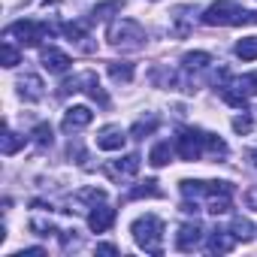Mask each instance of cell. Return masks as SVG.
I'll return each instance as SVG.
<instances>
[{"label": "cell", "instance_id": "25", "mask_svg": "<svg viewBox=\"0 0 257 257\" xmlns=\"http://www.w3.org/2000/svg\"><path fill=\"white\" fill-rule=\"evenodd\" d=\"M25 143H28V137H19V134H13L7 127V134H4V155H16L19 149H25Z\"/></svg>", "mask_w": 257, "mask_h": 257}, {"label": "cell", "instance_id": "34", "mask_svg": "<svg viewBox=\"0 0 257 257\" xmlns=\"http://www.w3.org/2000/svg\"><path fill=\"white\" fill-rule=\"evenodd\" d=\"M97 254H118V248L109 245V242H103V245H97Z\"/></svg>", "mask_w": 257, "mask_h": 257}, {"label": "cell", "instance_id": "1", "mask_svg": "<svg viewBox=\"0 0 257 257\" xmlns=\"http://www.w3.org/2000/svg\"><path fill=\"white\" fill-rule=\"evenodd\" d=\"M203 25L209 28H236V25H257V13H248L242 10L239 4H233V0H218V4H212L203 16Z\"/></svg>", "mask_w": 257, "mask_h": 257}, {"label": "cell", "instance_id": "13", "mask_svg": "<svg viewBox=\"0 0 257 257\" xmlns=\"http://www.w3.org/2000/svg\"><path fill=\"white\" fill-rule=\"evenodd\" d=\"M109 173H112L115 179L137 176V173H140V155H127V158H118V161L109 167Z\"/></svg>", "mask_w": 257, "mask_h": 257}, {"label": "cell", "instance_id": "9", "mask_svg": "<svg viewBox=\"0 0 257 257\" xmlns=\"http://www.w3.org/2000/svg\"><path fill=\"white\" fill-rule=\"evenodd\" d=\"M115 224V209H109V206H94L91 212H88V227L94 230V233H106L109 227Z\"/></svg>", "mask_w": 257, "mask_h": 257}, {"label": "cell", "instance_id": "6", "mask_svg": "<svg viewBox=\"0 0 257 257\" xmlns=\"http://www.w3.org/2000/svg\"><path fill=\"white\" fill-rule=\"evenodd\" d=\"M124 143H127V134L121 131L118 124H106V127L97 131V149L100 152H121Z\"/></svg>", "mask_w": 257, "mask_h": 257}, {"label": "cell", "instance_id": "21", "mask_svg": "<svg viewBox=\"0 0 257 257\" xmlns=\"http://www.w3.org/2000/svg\"><path fill=\"white\" fill-rule=\"evenodd\" d=\"M31 137H34V143H37L40 149H52V143H55V137H52V124H46V121L34 127Z\"/></svg>", "mask_w": 257, "mask_h": 257}, {"label": "cell", "instance_id": "35", "mask_svg": "<svg viewBox=\"0 0 257 257\" xmlns=\"http://www.w3.org/2000/svg\"><path fill=\"white\" fill-rule=\"evenodd\" d=\"M245 203H248L251 209H257V191H248V197H245Z\"/></svg>", "mask_w": 257, "mask_h": 257}, {"label": "cell", "instance_id": "31", "mask_svg": "<svg viewBox=\"0 0 257 257\" xmlns=\"http://www.w3.org/2000/svg\"><path fill=\"white\" fill-rule=\"evenodd\" d=\"M79 197H82V200H91V203L97 206V203L106 200V191H103V188H85V191H79Z\"/></svg>", "mask_w": 257, "mask_h": 257}, {"label": "cell", "instance_id": "24", "mask_svg": "<svg viewBox=\"0 0 257 257\" xmlns=\"http://www.w3.org/2000/svg\"><path fill=\"white\" fill-rule=\"evenodd\" d=\"M0 58H4V67H7V70H13V67H19V64H22V55H19V49H16L10 40L0 46Z\"/></svg>", "mask_w": 257, "mask_h": 257}, {"label": "cell", "instance_id": "4", "mask_svg": "<svg viewBox=\"0 0 257 257\" xmlns=\"http://www.w3.org/2000/svg\"><path fill=\"white\" fill-rule=\"evenodd\" d=\"M49 34H52V28L43 25V22H16L4 31L7 40H19L22 46H40Z\"/></svg>", "mask_w": 257, "mask_h": 257}, {"label": "cell", "instance_id": "32", "mask_svg": "<svg viewBox=\"0 0 257 257\" xmlns=\"http://www.w3.org/2000/svg\"><path fill=\"white\" fill-rule=\"evenodd\" d=\"M251 127H254V121H251L248 115L233 118V131H236V134H251Z\"/></svg>", "mask_w": 257, "mask_h": 257}, {"label": "cell", "instance_id": "33", "mask_svg": "<svg viewBox=\"0 0 257 257\" xmlns=\"http://www.w3.org/2000/svg\"><path fill=\"white\" fill-rule=\"evenodd\" d=\"M70 233H73V230H70ZM70 233H64V236H61V239H64V248H79V239H76V236H70Z\"/></svg>", "mask_w": 257, "mask_h": 257}, {"label": "cell", "instance_id": "2", "mask_svg": "<svg viewBox=\"0 0 257 257\" xmlns=\"http://www.w3.org/2000/svg\"><path fill=\"white\" fill-rule=\"evenodd\" d=\"M131 233L137 239V245L149 254H161L164 251V221L158 215H143L131 224Z\"/></svg>", "mask_w": 257, "mask_h": 257}, {"label": "cell", "instance_id": "3", "mask_svg": "<svg viewBox=\"0 0 257 257\" xmlns=\"http://www.w3.org/2000/svg\"><path fill=\"white\" fill-rule=\"evenodd\" d=\"M106 40L115 49H143L146 43V28L134 19H115L106 31Z\"/></svg>", "mask_w": 257, "mask_h": 257}, {"label": "cell", "instance_id": "16", "mask_svg": "<svg viewBox=\"0 0 257 257\" xmlns=\"http://www.w3.org/2000/svg\"><path fill=\"white\" fill-rule=\"evenodd\" d=\"M233 52H236V58L245 61V64H248V61H257V37H245V40H239Z\"/></svg>", "mask_w": 257, "mask_h": 257}, {"label": "cell", "instance_id": "7", "mask_svg": "<svg viewBox=\"0 0 257 257\" xmlns=\"http://www.w3.org/2000/svg\"><path fill=\"white\" fill-rule=\"evenodd\" d=\"M94 121V112L88 109V106H70L67 112H64V121H61V127L67 134H73V131H82V127H88Z\"/></svg>", "mask_w": 257, "mask_h": 257}, {"label": "cell", "instance_id": "27", "mask_svg": "<svg viewBox=\"0 0 257 257\" xmlns=\"http://www.w3.org/2000/svg\"><path fill=\"white\" fill-rule=\"evenodd\" d=\"M121 0H106V4H97L94 7V22H100V19H109L112 13H121Z\"/></svg>", "mask_w": 257, "mask_h": 257}, {"label": "cell", "instance_id": "18", "mask_svg": "<svg viewBox=\"0 0 257 257\" xmlns=\"http://www.w3.org/2000/svg\"><path fill=\"white\" fill-rule=\"evenodd\" d=\"M73 43H82V40H88V31H91V22H67L64 28H61Z\"/></svg>", "mask_w": 257, "mask_h": 257}, {"label": "cell", "instance_id": "19", "mask_svg": "<svg viewBox=\"0 0 257 257\" xmlns=\"http://www.w3.org/2000/svg\"><path fill=\"white\" fill-rule=\"evenodd\" d=\"M143 197H164V191L158 188L155 179H149V182H143L140 188H134L131 194H127V200H143Z\"/></svg>", "mask_w": 257, "mask_h": 257}, {"label": "cell", "instance_id": "8", "mask_svg": "<svg viewBox=\"0 0 257 257\" xmlns=\"http://www.w3.org/2000/svg\"><path fill=\"white\" fill-rule=\"evenodd\" d=\"M70 55L67 52H61V49H55V46H49V49H43V70H49V73H55V76H61V73H67L70 70Z\"/></svg>", "mask_w": 257, "mask_h": 257}, {"label": "cell", "instance_id": "12", "mask_svg": "<svg viewBox=\"0 0 257 257\" xmlns=\"http://www.w3.org/2000/svg\"><path fill=\"white\" fill-rule=\"evenodd\" d=\"M233 245H236V236L230 230H215L206 242V251L209 254H227V251H233Z\"/></svg>", "mask_w": 257, "mask_h": 257}, {"label": "cell", "instance_id": "14", "mask_svg": "<svg viewBox=\"0 0 257 257\" xmlns=\"http://www.w3.org/2000/svg\"><path fill=\"white\" fill-rule=\"evenodd\" d=\"M221 97H224V103H230L233 109H242V112H245V106H248V94H242L233 82L221 88Z\"/></svg>", "mask_w": 257, "mask_h": 257}, {"label": "cell", "instance_id": "22", "mask_svg": "<svg viewBox=\"0 0 257 257\" xmlns=\"http://www.w3.org/2000/svg\"><path fill=\"white\" fill-rule=\"evenodd\" d=\"M188 13H191L188 7H179V10H176V16H173V22H176V25H173V34H176V37H188V34H191Z\"/></svg>", "mask_w": 257, "mask_h": 257}, {"label": "cell", "instance_id": "36", "mask_svg": "<svg viewBox=\"0 0 257 257\" xmlns=\"http://www.w3.org/2000/svg\"><path fill=\"white\" fill-rule=\"evenodd\" d=\"M251 164H254V167H257V152H251Z\"/></svg>", "mask_w": 257, "mask_h": 257}, {"label": "cell", "instance_id": "17", "mask_svg": "<svg viewBox=\"0 0 257 257\" xmlns=\"http://www.w3.org/2000/svg\"><path fill=\"white\" fill-rule=\"evenodd\" d=\"M109 76H112L115 82H121V85L134 82V64H124V61H112V64H109Z\"/></svg>", "mask_w": 257, "mask_h": 257}, {"label": "cell", "instance_id": "5", "mask_svg": "<svg viewBox=\"0 0 257 257\" xmlns=\"http://www.w3.org/2000/svg\"><path fill=\"white\" fill-rule=\"evenodd\" d=\"M206 140H209V134H203V131H191V127L179 131V137H176L179 158L182 161H200L206 155Z\"/></svg>", "mask_w": 257, "mask_h": 257}, {"label": "cell", "instance_id": "30", "mask_svg": "<svg viewBox=\"0 0 257 257\" xmlns=\"http://www.w3.org/2000/svg\"><path fill=\"white\" fill-rule=\"evenodd\" d=\"M155 127H158V118H143V121L134 124V131H131V134H134L137 140H146V137L155 131Z\"/></svg>", "mask_w": 257, "mask_h": 257}, {"label": "cell", "instance_id": "15", "mask_svg": "<svg viewBox=\"0 0 257 257\" xmlns=\"http://www.w3.org/2000/svg\"><path fill=\"white\" fill-rule=\"evenodd\" d=\"M170 158H173V146H170V140L158 143V146L149 152V164H152V167H167Z\"/></svg>", "mask_w": 257, "mask_h": 257}, {"label": "cell", "instance_id": "29", "mask_svg": "<svg viewBox=\"0 0 257 257\" xmlns=\"http://www.w3.org/2000/svg\"><path fill=\"white\" fill-rule=\"evenodd\" d=\"M233 85H236L242 94H248V97H251V94H257V70H254V73H245V76H242V79H236Z\"/></svg>", "mask_w": 257, "mask_h": 257}, {"label": "cell", "instance_id": "23", "mask_svg": "<svg viewBox=\"0 0 257 257\" xmlns=\"http://www.w3.org/2000/svg\"><path fill=\"white\" fill-rule=\"evenodd\" d=\"M206 212H212V215H227V212H230V194H212L209 203H206Z\"/></svg>", "mask_w": 257, "mask_h": 257}, {"label": "cell", "instance_id": "20", "mask_svg": "<svg viewBox=\"0 0 257 257\" xmlns=\"http://www.w3.org/2000/svg\"><path fill=\"white\" fill-rule=\"evenodd\" d=\"M182 64H185V70H203V67L212 64V55L209 52H188L182 58Z\"/></svg>", "mask_w": 257, "mask_h": 257}, {"label": "cell", "instance_id": "11", "mask_svg": "<svg viewBox=\"0 0 257 257\" xmlns=\"http://www.w3.org/2000/svg\"><path fill=\"white\" fill-rule=\"evenodd\" d=\"M19 97H22V100H28V103L43 100V79H40V76H34V73H28L25 79H19Z\"/></svg>", "mask_w": 257, "mask_h": 257}, {"label": "cell", "instance_id": "28", "mask_svg": "<svg viewBox=\"0 0 257 257\" xmlns=\"http://www.w3.org/2000/svg\"><path fill=\"white\" fill-rule=\"evenodd\" d=\"M230 233H233L236 239H251L254 227H251V221H248V218H233V227H230Z\"/></svg>", "mask_w": 257, "mask_h": 257}, {"label": "cell", "instance_id": "26", "mask_svg": "<svg viewBox=\"0 0 257 257\" xmlns=\"http://www.w3.org/2000/svg\"><path fill=\"white\" fill-rule=\"evenodd\" d=\"M28 227H31V233H34V236H43V239L58 233V230H55V224H52V221H46V218H31V224H28Z\"/></svg>", "mask_w": 257, "mask_h": 257}, {"label": "cell", "instance_id": "10", "mask_svg": "<svg viewBox=\"0 0 257 257\" xmlns=\"http://www.w3.org/2000/svg\"><path fill=\"white\" fill-rule=\"evenodd\" d=\"M200 236H203V230H200L197 221H194V224H185V227H179V233H176V248H179V251H194V248L200 245Z\"/></svg>", "mask_w": 257, "mask_h": 257}]
</instances>
